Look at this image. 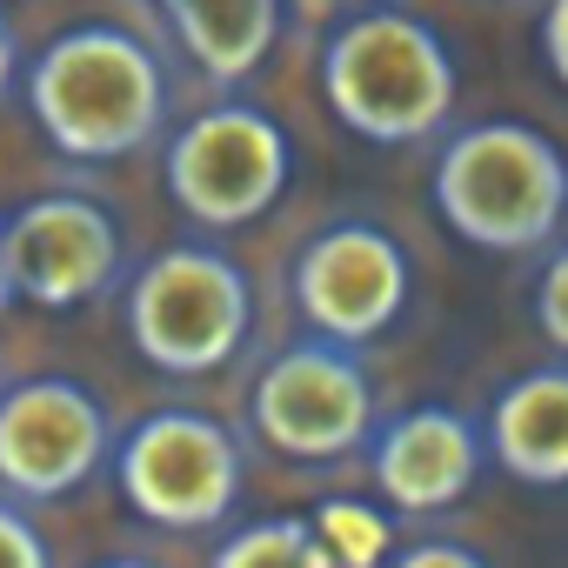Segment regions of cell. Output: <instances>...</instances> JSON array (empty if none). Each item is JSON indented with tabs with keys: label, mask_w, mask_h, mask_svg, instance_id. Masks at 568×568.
Segmentation results:
<instances>
[{
	"label": "cell",
	"mask_w": 568,
	"mask_h": 568,
	"mask_svg": "<svg viewBox=\"0 0 568 568\" xmlns=\"http://www.w3.org/2000/svg\"><path fill=\"white\" fill-rule=\"evenodd\" d=\"M488 462L521 488H568V362L515 375L488 408Z\"/></svg>",
	"instance_id": "cell-12"
},
{
	"label": "cell",
	"mask_w": 568,
	"mask_h": 568,
	"mask_svg": "<svg viewBox=\"0 0 568 568\" xmlns=\"http://www.w3.org/2000/svg\"><path fill=\"white\" fill-rule=\"evenodd\" d=\"M535 328L555 355H568V241L548 247L541 281H535Z\"/></svg>",
	"instance_id": "cell-16"
},
{
	"label": "cell",
	"mask_w": 568,
	"mask_h": 568,
	"mask_svg": "<svg viewBox=\"0 0 568 568\" xmlns=\"http://www.w3.org/2000/svg\"><path fill=\"white\" fill-rule=\"evenodd\" d=\"M541 61L568 88V0H548V8H541Z\"/></svg>",
	"instance_id": "cell-19"
},
{
	"label": "cell",
	"mask_w": 568,
	"mask_h": 568,
	"mask_svg": "<svg viewBox=\"0 0 568 568\" xmlns=\"http://www.w3.org/2000/svg\"><path fill=\"white\" fill-rule=\"evenodd\" d=\"M114 481L141 521L201 535L241 501V442L207 408H148L114 442Z\"/></svg>",
	"instance_id": "cell-7"
},
{
	"label": "cell",
	"mask_w": 568,
	"mask_h": 568,
	"mask_svg": "<svg viewBox=\"0 0 568 568\" xmlns=\"http://www.w3.org/2000/svg\"><path fill=\"white\" fill-rule=\"evenodd\" d=\"M14 74H21V34H14L8 21H0V94L14 88Z\"/></svg>",
	"instance_id": "cell-21"
},
{
	"label": "cell",
	"mask_w": 568,
	"mask_h": 568,
	"mask_svg": "<svg viewBox=\"0 0 568 568\" xmlns=\"http://www.w3.org/2000/svg\"><path fill=\"white\" fill-rule=\"evenodd\" d=\"M128 267L121 221L94 194H34L8 214V274H14V302H34L48 315L101 302Z\"/></svg>",
	"instance_id": "cell-10"
},
{
	"label": "cell",
	"mask_w": 568,
	"mask_h": 568,
	"mask_svg": "<svg viewBox=\"0 0 568 568\" xmlns=\"http://www.w3.org/2000/svg\"><path fill=\"white\" fill-rule=\"evenodd\" d=\"M254 335V288L241 261L207 241L148 254L128 281V342L161 375H214Z\"/></svg>",
	"instance_id": "cell-4"
},
{
	"label": "cell",
	"mask_w": 568,
	"mask_h": 568,
	"mask_svg": "<svg viewBox=\"0 0 568 568\" xmlns=\"http://www.w3.org/2000/svg\"><path fill=\"white\" fill-rule=\"evenodd\" d=\"M0 568H54V561H48L41 528L21 515V501H14V495L0 501Z\"/></svg>",
	"instance_id": "cell-17"
},
{
	"label": "cell",
	"mask_w": 568,
	"mask_h": 568,
	"mask_svg": "<svg viewBox=\"0 0 568 568\" xmlns=\"http://www.w3.org/2000/svg\"><path fill=\"white\" fill-rule=\"evenodd\" d=\"M481 422H468L448 402H422L395 422H375L368 435V481L395 515H448L481 481Z\"/></svg>",
	"instance_id": "cell-11"
},
{
	"label": "cell",
	"mask_w": 568,
	"mask_h": 568,
	"mask_svg": "<svg viewBox=\"0 0 568 568\" xmlns=\"http://www.w3.org/2000/svg\"><path fill=\"white\" fill-rule=\"evenodd\" d=\"M168 61L114 21L61 28L28 68V114L68 161H128L168 128Z\"/></svg>",
	"instance_id": "cell-1"
},
{
	"label": "cell",
	"mask_w": 568,
	"mask_h": 568,
	"mask_svg": "<svg viewBox=\"0 0 568 568\" xmlns=\"http://www.w3.org/2000/svg\"><path fill=\"white\" fill-rule=\"evenodd\" d=\"M14 302V274H8V214H0V315Z\"/></svg>",
	"instance_id": "cell-22"
},
{
	"label": "cell",
	"mask_w": 568,
	"mask_h": 568,
	"mask_svg": "<svg viewBox=\"0 0 568 568\" xmlns=\"http://www.w3.org/2000/svg\"><path fill=\"white\" fill-rule=\"evenodd\" d=\"M94 568H154V561H134V555H114V561H94Z\"/></svg>",
	"instance_id": "cell-23"
},
{
	"label": "cell",
	"mask_w": 568,
	"mask_h": 568,
	"mask_svg": "<svg viewBox=\"0 0 568 568\" xmlns=\"http://www.w3.org/2000/svg\"><path fill=\"white\" fill-rule=\"evenodd\" d=\"M174 28V48L194 61L201 81L241 88L261 74L274 54L281 28H288V0H154Z\"/></svg>",
	"instance_id": "cell-13"
},
{
	"label": "cell",
	"mask_w": 568,
	"mask_h": 568,
	"mask_svg": "<svg viewBox=\"0 0 568 568\" xmlns=\"http://www.w3.org/2000/svg\"><path fill=\"white\" fill-rule=\"evenodd\" d=\"M388 568H495V561H488V555H475L468 541H442V535H428V541L395 548V555H388Z\"/></svg>",
	"instance_id": "cell-18"
},
{
	"label": "cell",
	"mask_w": 568,
	"mask_h": 568,
	"mask_svg": "<svg viewBox=\"0 0 568 568\" xmlns=\"http://www.w3.org/2000/svg\"><path fill=\"white\" fill-rule=\"evenodd\" d=\"M315 541L328 548L335 568H382L395 555V521L382 501H362V495H328L315 515H308Z\"/></svg>",
	"instance_id": "cell-15"
},
{
	"label": "cell",
	"mask_w": 568,
	"mask_h": 568,
	"mask_svg": "<svg viewBox=\"0 0 568 568\" xmlns=\"http://www.w3.org/2000/svg\"><path fill=\"white\" fill-rule=\"evenodd\" d=\"M207 568H335V561L315 541L308 515H267V521H241L234 535H221Z\"/></svg>",
	"instance_id": "cell-14"
},
{
	"label": "cell",
	"mask_w": 568,
	"mask_h": 568,
	"mask_svg": "<svg viewBox=\"0 0 568 568\" xmlns=\"http://www.w3.org/2000/svg\"><path fill=\"white\" fill-rule=\"evenodd\" d=\"M415 302V261L382 221H328L295 254V308L308 335H328L342 348H362L388 335Z\"/></svg>",
	"instance_id": "cell-8"
},
{
	"label": "cell",
	"mask_w": 568,
	"mask_h": 568,
	"mask_svg": "<svg viewBox=\"0 0 568 568\" xmlns=\"http://www.w3.org/2000/svg\"><path fill=\"white\" fill-rule=\"evenodd\" d=\"M308 21H342V14H362V8H382V0H295Z\"/></svg>",
	"instance_id": "cell-20"
},
{
	"label": "cell",
	"mask_w": 568,
	"mask_h": 568,
	"mask_svg": "<svg viewBox=\"0 0 568 568\" xmlns=\"http://www.w3.org/2000/svg\"><path fill=\"white\" fill-rule=\"evenodd\" d=\"M435 207L481 254H541L568 221V154L528 121H468L435 154Z\"/></svg>",
	"instance_id": "cell-3"
},
{
	"label": "cell",
	"mask_w": 568,
	"mask_h": 568,
	"mask_svg": "<svg viewBox=\"0 0 568 568\" xmlns=\"http://www.w3.org/2000/svg\"><path fill=\"white\" fill-rule=\"evenodd\" d=\"M375 422L382 408H375L368 362L328 335H308L267 355L247 388V428L281 462H348L368 448Z\"/></svg>",
	"instance_id": "cell-6"
},
{
	"label": "cell",
	"mask_w": 568,
	"mask_h": 568,
	"mask_svg": "<svg viewBox=\"0 0 568 568\" xmlns=\"http://www.w3.org/2000/svg\"><path fill=\"white\" fill-rule=\"evenodd\" d=\"M322 94L355 141L375 148H422L448 134L462 101V68L448 34L408 8H362L328 28L322 48Z\"/></svg>",
	"instance_id": "cell-2"
},
{
	"label": "cell",
	"mask_w": 568,
	"mask_h": 568,
	"mask_svg": "<svg viewBox=\"0 0 568 568\" xmlns=\"http://www.w3.org/2000/svg\"><path fill=\"white\" fill-rule=\"evenodd\" d=\"M168 201L214 234H234L247 221H261L295 181V141L267 108L254 101H214L201 114H187L168 141L161 161Z\"/></svg>",
	"instance_id": "cell-5"
},
{
	"label": "cell",
	"mask_w": 568,
	"mask_h": 568,
	"mask_svg": "<svg viewBox=\"0 0 568 568\" xmlns=\"http://www.w3.org/2000/svg\"><path fill=\"white\" fill-rule=\"evenodd\" d=\"M114 455L108 402L74 375H28L0 388V488L14 501L81 495Z\"/></svg>",
	"instance_id": "cell-9"
}]
</instances>
